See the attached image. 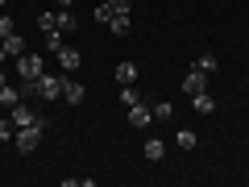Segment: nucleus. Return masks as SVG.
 I'll list each match as a JSON object with an SVG mask.
<instances>
[{
	"label": "nucleus",
	"mask_w": 249,
	"mask_h": 187,
	"mask_svg": "<svg viewBox=\"0 0 249 187\" xmlns=\"http://www.w3.org/2000/svg\"><path fill=\"white\" fill-rule=\"evenodd\" d=\"M46 129H50V116H42V121H34V125H25V129H17V137H13V146H17L21 154H34L37 146H42V137H46Z\"/></svg>",
	"instance_id": "1"
},
{
	"label": "nucleus",
	"mask_w": 249,
	"mask_h": 187,
	"mask_svg": "<svg viewBox=\"0 0 249 187\" xmlns=\"http://www.w3.org/2000/svg\"><path fill=\"white\" fill-rule=\"evenodd\" d=\"M62 79H67V75L42 71V75H37V100H58L62 96Z\"/></svg>",
	"instance_id": "2"
},
{
	"label": "nucleus",
	"mask_w": 249,
	"mask_h": 187,
	"mask_svg": "<svg viewBox=\"0 0 249 187\" xmlns=\"http://www.w3.org/2000/svg\"><path fill=\"white\" fill-rule=\"evenodd\" d=\"M46 71V62H42V54H21V58H17V75H21V79H37V75H42Z\"/></svg>",
	"instance_id": "3"
},
{
	"label": "nucleus",
	"mask_w": 249,
	"mask_h": 187,
	"mask_svg": "<svg viewBox=\"0 0 249 187\" xmlns=\"http://www.w3.org/2000/svg\"><path fill=\"white\" fill-rule=\"evenodd\" d=\"M9 121L17 125V129H25V125H34V121H42V112H34V108H29L25 100H21V104H13V108H9Z\"/></svg>",
	"instance_id": "4"
},
{
	"label": "nucleus",
	"mask_w": 249,
	"mask_h": 187,
	"mask_svg": "<svg viewBox=\"0 0 249 187\" xmlns=\"http://www.w3.org/2000/svg\"><path fill=\"white\" fill-rule=\"evenodd\" d=\"M204 88H208V71L191 67V71L183 75V92H187V96H196V92H204Z\"/></svg>",
	"instance_id": "5"
},
{
	"label": "nucleus",
	"mask_w": 249,
	"mask_h": 187,
	"mask_svg": "<svg viewBox=\"0 0 249 187\" xmlns=\"http://www.w3.org/2000/svg\"><path fill=\"white\" fill-rule=\"evenodd\" d=\"M58 67H62V71H79V67H83V54L75 50V46H62V50H58Z\"/></svg>",
	"instance_id": "6"
},
{
	"label": "nucleus",
	"mask_w": 249,
	"mask_h": 187,
	"mask_svg": "<svg viewBox=\"0 0 249 187\" xmlns=\"http://www.w3.org/2000/svg\"><path fill=\"white\" fill-rule=\"evenodd\" d=\"M191 108H196L199 116H212V112H216V100H212V92H208V88H204V92H196V96H191Z\"/></svg>",
	"instance_id": "7"
},
{
	"label": "nucleus",
	"mask_w": 249,
	"mask_h": 187,
	"mask_svg": "<svg viewBox=\"0 0 249 187\" xmlns=\"http://www.w3.org/2000/svg\"><path fill=\"white\" fill-rule=\"evenodd\" d=\"M150 121H154V112H150V104H145V100L129 108V125H133V129H145Z\"/></svg>",
	"instance_id": "8"
},
{
	"label": "nucleus",
	"mask_w": 249,
	"mask_h": 187,
	"mask_svg": "<svg viewBox=\"0 0 249 187\" xmlns=\"http://www.w3.org/2000/svg\"><path fill=\"white\" fill-rule=\"evenodd\" d=\"M83 96H88V92H83L79 79H62V100H67V104H83Z\"/></svg>",
	"instance_id": "9"
},
{
	"label": "nucleus",
	"mask_w": 249,
	"mask_h": 187,
	"mask_svg": "<svg viewBox=\"0 0 249 187\" xmlns=\"http://www.w3.org/2000/svg\"><path fill=\"white\" fill-rule=\"evenodd\" d=\"M108 29H112L116 37H129V34H133V21H129V13H112V21H108Z\"/></svg>",
	"instance_id": "10"
},
{
	"label": "nucleus",
	"mask_w": 249,
	"mask_h": 187,
	"mask_svg": "<svg viewBox=\"0 0 249 187\" xmlns=\"http://www.w3.org/2000/svg\"><path fill=\"white\" fill-rule=\"evenodd\" d=\"M116 83H121V88H124V83H137V62H129V58H124V62H116Z\"/></svg>",
	"instance_id": "11"
},
{
	"label": "nucleus",
	"mask_w": 249,
	"mask_h": 187,
	"mask_svg": "<svg viewBox=\"0 0 249 187\" xmlns=\"http://www.w3.org/2000/svg\"><path fill=\"white\" fill-rule=\"evenodd\" d=\"M0 46H4V54H9V58H21V54H25V37H21V34H9Z\"/></svg>",
	"instance_id": "12"
},
{
	"label": "nucleus",
	"mask_w": 249,
	"mask_h": 187,
	"mask_svg": "<svg viewBox=\"0 0 249 187\" xmlns=\"http://www.w3.org/2000/svg\"><path fill=\"white\" fill-rule=\"evenodd\" d=\"M54 17H58V29H62V34H75V29H79V17H75L71 9H58Z\"/></svg>",
	"instance_id": "13"
},
{
	"label": "nucleus",
	"mask_w": 249,
	"mask_h": 187,
	"mask_svg": "<svg viewBox=\"0 0 249 187\" xmlns=\"http://www.w3.org/2000/svg\"><path fill=\"white\" fill-rule=\"evenodd\" d=\"M142 154H145L150 162H162V158H166V142H158V137H154V142L142 146Z\"/></svg>",
	"instance_id": "14"
},
{
	"label": "nucleus",
	"mask_w": 249,
	"mask_h": 187,
	"mask_svg": "<svg viewBox=\"0 0 249 187\" xmlns=\"http://www.w3.org/2000/svg\"><path fill=\"white\" fill-rule=\"evenodd\" d=\"M13 104H21V88L4 83V88H0V108H13Z\"/></svg>",
	"instance_id": "15"
},
{
	"label": "nucleus",
	"mask_w": 249,
	"mask_h": 187,
	"mask_svg": "<svg viewBox=\"0 0 249 187\" xmlns=\"http://www.w3.org/2000/svg\"><path fill=\"white\" fill-rule=\"evenodd\" d=\"M42 46H46L50 54H58L62 46H67V42H62V29H50V34H42Z\"/></svg>",
	"instance_id": "16"
},
{
	"label": "nucleus",
	"mask_w": 249,
	"mask_h": 187,
	"mask_svg": "<svg viewBox=\"0 0 249 187\" xmlns=\"http://www.w3.org/2000/svg\"><path fill=\"white\" fill-rule=\"evenodd\" d=\"M133 104H142V92H137L133 83H124L121 88V108H133Z\"/></svg>",
	"instance_id": "17"
},
{
	"label": "nucleus",
	"mask_w": 249,
	"mask_h": 187,
	"mask_svg": "<svg viewBox=\"0 0 249 187\" xmlns=\"http://www.w3.org/2000/svg\"><path fill=\"white\" fill-rule=\"evenodd\" d=\"M196 67H199V71H208V75H216V71H220V58H216V54L208 50V54H199V62H196Z\"/></svg>",
	"instance_id": "18"
},
{
	"label": "nucleus",
	"mask_w": 249,
	"mask_h": 187,
	"mask_svg": "<svg viewBox=\"0 0 249 187\" xmlns=\"http://www.w3.org/2000/svg\"><path fill=\"white\" fill-rule=\"evenodd\" d=\"M175 142L183 146V150H196V146H199V137L191 133V129H178V133H175Z\"/></svg>",
	"instance_id": "19"
},
{
	"label": "nucleus",
	"mask_w": 249,
	"mask_h": 187,
	"mask_svg": "<svg viewBox=\"0 0 249 187\" xmlns=\"http://www.w3.org/2000/svg\"><path fill=\"white\" fill-rule=\"evenodd\" d=\"M9 34H17V21H13L9 13H0V42H4Z\"/></svg>",
	"instance_id": "20"
},
{
	"label": "nucleus",
	"mask_w": 249,
	"mask_h": 187,
	"mask_svg": "<svg viewBox=\"0 0 249 187\" xmlns=\"http://www.w3.org/2000/svg\"><path fill=\"white\" fill-rule=\"evenodd\" d=\"M37 29H42V34H50V29H58V17H54V13H42V17H37Z\"/></svg>",
	"instance_id": "21"
},
{
	"label": "nucleus",
	"mask_w": 249,
	"mask_h": 187,
	"mask_svg": "<svg viewBox=\"0 0 249 187\" xmlns=\"http://www.w3.org/2000/svg\"><path fill=\"white\" fill-rule=\"evenodd\" d=\"M150 112H154V116H158V121H170V112H175V108H170V104H166V100H158V104H154V108H150Z\"/></svg>",
	"instance_id": "22"
},
{
	"label": "nucleus",
	"mask_w": 249,
	"mask_h": 187,
	"mask_svg": "<svg viewBox=\"0 0 249 187\" xmlns=\"http://www.w3.org/2000/svg\"><path fill=\"white\" fill-rule=\"evenodd\" d=\"M13 137H17V125H13V121H0V142H13Z\"/></svg>",
	"instance_id": "23"
},
{
	"label": "nucleus",
	"mask_w": 249,
	"mask_h": 187,
	"mask_svg": "<svg viewBox=\"0 0 249 187\" xmlns=\"http://www.w3.org/2000/svg\"><path fill=\"white\" fill-rule=\"evenodd\" d=\"M91 17H96V21H104V25H108V21H112V9H108V0H104V4H100L96 13H91Z\"/></svg>",
	"instance_id": "24"
},
{
	"label": "nucleus",
	"mask_w": 249,
	"mask_h": 187,
	"mask_svg": "<svg viewBox=\"0 0 249 187\" xmlns=\"http://www.w3.org/2000/svg\"><path fill=\"white\" fill-rule=\"evenodd\" d=\"M108 9H112V13H129V9H133V0H108Z\"/></svg>",
	"instance_id": "25"
},
{
	"label": "nucleus",
	"mask_w": 249,
	"mask_h": 187,
	"mask_svg": "<svg viewBox=\"0 0 249 187\" xmlns=\"http://www.w3.org/2000/svg\"><path fill=\"white\" fill-rule=\"evenodd\" d=\"M54 4H58V9H71V4H75V0H54Z\"/></svg>",
	"instance_id": "26"
},
{
	"label": "nucleus",
	"mask_w": 249,
	"mask_h": 187,
	"mask_svg": "<svg viewBox=\"0 0 249 187\" xmlns=\"http://www.w3.org/2000/svg\"><path fill=\"white\" fill-rule=\"evenodd\" d=\"M4 83H9V75H4V71H0V88H4Z\"/></svg>",
	"instance_id": "27"
},
{
	"label": "nucleus",
	"mask_w": 249,
	"mask_h": 187,
	"mask_svg": "<svg viewBox=\"0 0 249 187\" xmlns=\"http://www.w3.org/2000/svg\"><path fill=\"white\" fill-rule=\"evenodd\" d=\"M4 58H9V54H4V46H0V62H4Z\"/></svg>",
	"instance_id": "28"
},
{
	"label": "nucleus",
	"mask_w": 249,
	"mask_h": 187,
	"mask_svg": "<svg viewBox=\"0 0 249 187\" xmlns=\"http://www.w3.org/2000/svg\"><path fill=\"white\" fill-rule=\"evenodd\" d=\"M0 13H4V0H0Z\"/></svg>",
	"instance_id": "29"
}]
</instances>
